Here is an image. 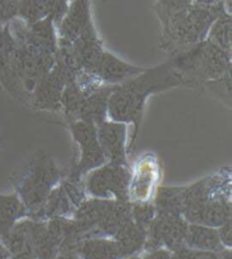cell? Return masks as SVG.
<instances>
[{"label":"cell","mask_w":232,"mask_h":259,"mask_svg":"<svg viewBox=\"0 0 232 259\" xmlns=\"http://www.w3.org/2000/svg\"><path fill=\"white\" fill-rule=\"evenodd\" d=\"M63 170L58 167L48 152L39 149L24 164L14 169L9 181L25 206L27 217H32L45 201L46 197L64 179Z\"/></svg>","instance_id":"cell-4"},{"label":"cell","mask_w":232,"mask_h":259,"mask_svg":"<svg viewBox=\"0 0 232 259\" xmlns=\"http://www.w3.org/2000/svg\"><path fill=\"white\" fill-rule=\"evenodd\" d=\"M151 159V158H150ZM157 177V165L154 160H143L138 164L135 173L132 172L129 184V201H151L148 196Z\"/></svg>","instance_id":"cell-18"},{"label":"cell","mask_w":232,"mask_h":259,"mask_svg":"<svg viewBox=\"0 0 232 259\" xmlns=\"http://www.w3.org/2000/svg\"><path fill=\"white\" fill-rule=\"evenodd\" d=\"M51 0H20L17 18L26 24L42 20L48 14Z\"/></svg>","instance_id":"cell-26"},{"label":"cell","mask_w":232,"mask_h":259,"mask_svg":"<svg viewBox=\"0 0 232 259\" xmlns=\"http://www.w3.org/2000/svg\"><path fill=\"white\" fill-rule=\"evenodd\" d=\"M75 210L76 206L65 191L62 183H59L46 197L42 207L29 219L45 222L58 217H72Z\"/></svg>","instance_id":"cell-17"},{"label":"cell","mask_w":232,"mask_h":259,"mask_svg":"<svg viewBox=\"0 0 232 259\" xmlns=\"http://www.w3.org/2000/svg\"><path fill=\"white\" fill-rule=\"evenodd\" d=\"M115 85H102L92 92L83 101L77 121L94 124L95 126L108 119V106L110 96Z\"/></svg>","instance_id":"cell-16"},{"label":"cell","mask_w":232,"mask_h":259,"mask_svg":"<svg viewBox=\"0 0 232 259\" xmlns=\"http://www.w3.org/2000/svg\"><path fill=\"white\" fill-rule=\"evenodd\" d=\"M74 253L80 259H123L112 238L91 237L82 239Z\"/></svg>","instance_id":"cell-19"},{"label":"cell","mask_w":232,"mask_h":259,"mask_svg":"<svg viewBox=\"0 0 232 259\" xmlns=\"http://www.w3.org/2000/svg\"><path fill=\"white\" fill-rule=\"evenodd\" d=\"M170 251L166 249H156V250L148 251L142 257V259H170Z\"/></svg>","instance_id":"cell-35"},{"label":"cell","mask_w":232,"mask_h":259,"mask_svg":"<svg viewBox=\"0 0 232 259\" xmlns=\"http://www.w3.org/2000/svg\"><path fill=\"white\" fill-rule=\"evenodd\" d=\"M67 125L80 151V157L74 159L66 177L82 181L87 173L106 163L105 157L97 140L96 126L94 124L84 121H74Z\"/></svg>","instance_id":"cell-7"},{"label":"cell","mask_w":232,"mask_h":259,"mask_svg":"<svg viewBox=\"0 0 232 259\" xmlns=\"http://www.w3.org/2000/svg\"><path fill=\"white\" fill-rule=\"evenodd\" d=\"M188 222L184 216H156L146 232L145 252L166 249L170 252L185 246Z\"/></svg>","instance_id":"cell-8"},{"label":"cell","mask_w":232,"mask_h":259,"mask_svg":"<svg viewBox=\"0 0 232 259\" xmlns=\"http://www.w3.org/2000/svg\"><path fill=\"white\" fill-rule=\"evenodd\" d=\"M197 251L188 248L187 246H183L176 250L171 251L170 259H196Z\"/></svg>","instance_id":"cell-34"},{"label":"cell","mask_w":232,"mask_h":259,"mask_svg":"<svg viewBox=\"0 0 232 259\" xmlns=\"http://www.w3.org/2000/svg\"><path fill=\"white\" fill-rule=\"evenodd\" d=\"M192 4L193 0H157L154 12L159 17L160 23H162L176 14L185 11Z\"/></svg>","instance_id":"cell-30"},{"label":"cell","mask_w":232,"mask_h":259,"mask_svg":"<svg viewBox=\"0 0 232 259\" xmlns=\"http://www.w3.org/2000/svg\"><path fill=\"white\" fill-rule=\"evenodd\" d=\"M231 72H228L220 78L214 81H210L202 84L199 91L208 92L213 97H216V98L222 99L223 103L226 105L231 106Z\"/></svg>","instance_id":"cell-28"},{"label":"cell","mask_w":232,"mask_h":259,"mask_svg":"<svg viewBox=\"0 0 232 259\" xmlns=\"http://www.w3.org/2000/svg\"><path fill=\"white\" fill-rule=\"evenodd\" d=\"M25 217H27L26 208L15 192L0 193V238L5 237L17 222Z\"/></svg>","instance_id":"cell-22"},{"label":"cell","mask_w":232,"mask_h":259,"mask_svg":"<svg viewBox=\"0 0 232 259\" xmlns=\"http://www.w3.org/2000/svg\"><path fill=\"white\" fill-rule=\"evenodd\" d=\"M182 200L183 216L189 224L216 229L232 220L230 169H222L184 187Z\"/></svg>","instance_id":"cell-2"},{"label":"cell","mask_w":232,"mask_h":259,"mask_svg":"<svg viewBox=\"0 0 232 259\" xmlns=\"http://www.w3.org/2000/svg\"><path fill=\"white\" fill-rule=\"evenodd\" d=\"M85 92L76 81L69 83L64 88L62 96V114L67 124L77 121L83 101L86 98Z\"/></svg>","instance_id":"cell-25"},{"label":"cell","mask_w":232,"mask_h":259,"mask_svg":"<svg viewBox=\"0 0 232 259\" xmlns=\"http://www.w3.org/2000/svg\"><path fill=\"white\" fill-rule=\"evenodd\" d=\"M219 259H232V251L231 248H224L221 251L217 252Z\"/></svg>","instance_id":"cell-38"},{"label":"cell","mask_w":232,"mask_h":259,"mask_svg":"<svg viewBox=\"0 0 232 259\" xmlns=\"http://www.w3.org/2000/svg\"><path fill=\"white\" fill-rule=\"evenodd\" d=\"M72 49L78 67L84 72L94 73L104 48L93 23L76 40L73 41Z\"/></svg>","instance_id":"cell-12"},{"label":"cell","mask_w":232,"mask_h":259,"mask_svg":"<svg viewBox=\"0 0 232 259\" xmlns=\"http://www.w3.org/2000/svg\"><path fill=\"white\" fill-rule=\"evenodd\" d=\"M217 234L221 240V243L224 248L232 247V220L226 221L225 223L216 228Z\"/></svg>","instance_id":"cell-33"},{"label":"cell","mask_w":232,"mask_h":259,"mask_svg":"<svg viewBox=\"0 0 232 259\" xmlns=\"http://www.w3.org/2000/svg\"><path fill=\"white\" fill-rule=\"evenodd\" d=\"M0 259H13L12 253L8 251V249L5 247L2 239H0Z\"/></svg>","instance_id":"cell-37"},{"label":"cell","mask_w":232,"mask_h":259,"mask_svg":"<svg viewBox=\"0 0 232 259\" xmlns=\"http://www.w3.org/2000/svg\"><path fill=\"white\" fill-rule=\"evenodd\" d=\"M0 152H2V139H0Z\"/></svg>","instance_id":"cell-42"},{"label":"cell","mask_w":232,"mask_h":259,"mask_svg":"<svg viewBox=\"0 0 232 259\" xmlns=\"http://www.w3.org/2000/svg\"><path fill=\"white\" fill-rule=\"evenodd\" d=\"M206 40L213 45L231 53L232 48V17L231 13L223 12L217 16L216 20L208 31Z\"/></svg>","instance_id":"cell-24"},{"label":"cell","mask_w":232,"mask_h":259,"mask_svg":"<svg viewBox=\"0 0 232 259\" xmlns=\"http://www.w3.org/2000/svg\"><path fill=\"white\" fill-rule=\"evenodd\" d=\"M145 68L125 62L115 55L104 50L93 74L99 78L102 84L119 85L138 75Z\"/></svg>","instance_id":"cell-11"},{"label":"cell","mask_w":232,"mask_h":259,"mask_svg":"<svg viewBox=\"0 0 232 259\" xmlns=\"http://www.w3.org/2000/svg\"><path fill=\"white\" fill-rule=\"evenodd\" d=\"M178 87H184V82L169 61L145 68L138 75L114 87L109 99L108 119L134 126L127 147L128 154L135 149L147 99L153 95Z\"/></svg>","instance_id":"cell-1"},{"label":"cell","mask_w":232,"mask_h":259,"mask_svg":"<svg viewBox=\"0 0 232 259\" xmlns=\"http://www.w3.org/2000/svg\"><path fill=\"white\" fill-rule=\"evenodd\" d=\"M184 187H159L153 205L156 216H183L182 191Z\"/></svg>","instance_id":"cell-23"},{"label":"cell","mask_w":232,"mask_h":259,"mask_svg":"<svg viewBox=\"0 0 232 259\" xmlns=\"http://www.w3.org/2000/svg\"><path fill=\"white\" fill-rule=\"evenodd\" d=\"M111 200L97 198H86L76 208L72 219L82 239L90 238L94 232Z\"/></svg>","instance_id":"cell-14"},{"label":"cell","mask_w":232,"mask_h":259,"mask_svg":"<svg viewBox=\"0 0 232 259\" xmlns=\"http://www.w3.org/2000/svg\"><path fill=\"white\" fill-rule=\"evenodd\" d=\"M131 178L129 166L104 163L85 175L86 196L106 200H129Z\"/></svg>","instance_id":"cell-6"},{"label":"cell","mask_w":232,"mask_h":259,"mask_svg":"<svg viewBox=\"0 0 232 259\" xmlns=\"http://www.w3.org/2000/svg\"><path fill=\"white\" fill-rule=\"evenodd\" d=\"M55 259H80L76 255H74V253H60Z\"/></svg>","instance_id":"cell-39"},{"label":"cell","mask_w":232,"mask_h":259,"mask_svg":"<svg viewBox=\"0 0 232 259\" xmlns=\"http://www.w3.org/2000/svg\"><path fill=\"white\" fill-rule=\"evenodd\" d=\"M185 246L196 251L219 252L224 249L217 234V230L201 224H188Z\"/></svg>","instance_id":"cell-20"},{"label":"cell","mask_w":232,"mask_h":259,"mask_svg":"<svg viewBox=\"0 0 232 259\" xmlns=\"http://www.w3.org/2000/svg\"><path fill=\"white\" fill-rule=\"evenodd\" d=\"M132 220V202L111 200L99 224L91 237L112 238L123 226ZM90 237V238H91Z\"/></svg>","instance_id":"cell-15"},{"label":"cell","mask_w":232,"mask_h":259,"mask_svg":"<svg viewBox=\"0 0 232 259\" xmlns=\"http://www.w3.org/2000/svg\"><path fill=\"white\" fill-rule=\"evenodd\" d=\"M169 62L182 77L184 87L197 91L204 83L217 80L231 72V53L206 39L171 56Z\"/></svg>","instance_id":"cell-5"},{"label":"cell","mask_w":232,"mask_h":259,"mask_svg":"<svg viewBox=\"0 0 232 259\" xmlns=\"http://www.w3.org/2000/svg\"><path fill=\"white\" fill-rule=\"evenodd\" d=\"M5 25H6V24H5V22L3 21V18L0 17V30H3V27H4Z\"/></svg>","instance_id":"cell-41"},{"label":"cell","mask_w":232,"mask_h":259,"mask_svg":"<svg viewBox=\"0 0 232 259\" xmlns=\"http://www.w3.org/2000/svg\"><path fill=\"white\" fill-rule=\"evenodd\" d=\"M125 259H142V257L139 255H135V256H132V257H128V258H125Z\"/></svg>","instance_id":"cell-40"},{"label":"cell","mask_w":232,"mask_h":259,"mask_svg":"<svg viewBox=\"0 0 232 259\" xmlns=\"http://www.w3.org/2000/svg\"><path fill=\"white\" fill-rule=\"evenodd\" d=\"M223 12H228L223 0L212 5L192 4L161 23V49L171 57L202 42L213 22Z\"/></svg>","instance_id":"cell-3"},{"label":"cell","mask_w":232,"mask_h":259,"mask_svg":"<svg viewBox=\"0 0 232 259\" xmlns=\"http://www.w3.org/2000/svg\"><path fill=\"white\" fill-rule=\"evenodd\" d=\"M73 3V0H51L50 6L48 9V14L45 17L50 18L53 22V24L57 27L64 16L68 12L69 6Z\"/></svg>","instance_id":"cell-31"},{"label":"cell","mask_w":232,"mask_h":259,"mask_svg":"<svg viewBox=\"0 0 232 259\" xmlns=\"http://www.w3.org/2000/svg\"><path fill=\"white\" fill-rule=\"evenodd\" d=\"M66 87L52 69L39 81L30 96L29 107L46 113H62V96Z\"/></svg>","instance_id":"cell-10"},{"label":"cell","mask_w":232,"mask_h":259,"mask_svg":"<svg viewBox=\"0 0 232 259\" xmlns=\"http://www.w3.org/2000/svg\"><path fill=\"white\" fill-rule=\"evenodd\" d=\"M91 23V0H73L66 15L55 27L58 39L73 42Z\"/></svg>","instance_id":"cell-13"},{"label":"cell","mask_w":232,"mask_h":259,"mask_svg":"<svg viewBox=\"0 0 232 259\" xmlns=\"http://www.w3.org/2000/svg\"><path fill=\"white\" fill-rule=\"evenodd\" d=\"M155 217V208L151 201L132 202V220L139 228L147 232Z\"/></svg>","instance_id":"cell-29"},{"label":"cell","mask_w":232,"mask_h":259,"mask_svg":"<svg viewBox=\"0 0 232 259\" xmlns=\"http://www.w3.org/2000/svg\"><path fill=\"white\" fill-rule=\"evenodd\" d=\"M112 239L117 243L123 259H125L139 255L144 250L146 231L139 228L131 220L113 235Z\"/></svg>","instance_id":"cell-21"},{"label":"cell","mask_w":232,"mask_h":259,"mask_svg":"<svg viewBox=\"0 0 232 259\" xmlns=\"http://www.w3.org/2000/svg\"><path fill=\"white\" fill-rule=\"evenodd\" d=\"M16 52V42L9 24L0 30V77L11 67Z\"/></svg>","instance_id":"cell-27"},{"label":"cell","mask_w":232,"mask_h":259,"mask_svg":"<svg viewBox=\"0 0 232 259\" xmlns=\"http://www.w3.org/2000/svg\"><path fill=\"white\" fill-rule=\"evenodd\" d=\"M96 132L106 163L129 166L127 124L106 119L96 126Z\"/></svg>","instance_id":"cell-9"},{"label":"cell","mask_w":232,"mask_h":259,"mask_svg":"<svg viewBox=\"0 0 232 259\" xmlns=\"http://www.w3.org/2000/svg\"><path fill=\"white\" fill-rule=\"evenodd\" d=\"M196 259H219V256H217V252L197 251Z\"/></svg>","instance_id":"cell-36"},{"label":"cell","mask_w":232,"mask_h":259,"mask_svg":"<svg viewBox=\"0 0 232 259\" xmlns=\"http://www.w3.org/2000/svg\"><path fill=\"white\" fill-rule=\"evenodd\" d=\"M20 0H0V17L5 24L17 18Z\"/></svg>","instance_id":"cell-32"}]
</instances>
